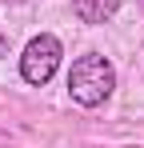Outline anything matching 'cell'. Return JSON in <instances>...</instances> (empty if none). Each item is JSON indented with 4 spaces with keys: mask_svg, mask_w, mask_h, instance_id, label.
<instances>
[{
    "mask_svg": "<svg viewBox=\"0 0 144 148\" xmlns=\"http://www.w3.org/2000/svg\"><path fill=\"white\" fill-rule=\"evenodd\" d=\"M112 88H116V68H112L100 52H88V56L72 60V68H68V92H72L76 104L96 108V104H104V100L112 96Z\"/></svg>",
    "mask_w": 144,
    "mask_h": 148,
    "instance_id": "1",
    "label": "cell"
},
{
    "mask_svg": "<svg viewBox=\"0 0 144 148\" xmlns=\"http://www.w3.org/2000/svg\"><path fill=\"white\" fill-rule=\"evenodd\" d=\"M60 56H64L60 40L48 36V32H40V36H32V40L24 44L20 76L28 80V84H48V80L56 76V68H60Z\"/></svg>",
    "mask_w": 144,
    "mask_h": 148,
    "instance_id": "2",
    "label": "cell"
},
{
    "mask_svg": "<svg viewBox=\"0 0 144 148\" xmlns=\"http://www.w3.org/2000/svg\"><path fill=\"white\" fill-rule=\"evenodd\" d=\"M72 8H76V16L84 24H104V20L116 16L120 0H72Z\"/></svg>",
    "mask_w": 144,
    "mask_h": 148,
    "instance_id": "3",
    "label": "cell"
},
{
    "mask_svg": "<svg viewBox=\"0 0 144 148\" xmlns=\"http://www.w3.org/2000/svg\"><path fill=\"white\" fill-rule=\"evenodd\" d=\"M0 52H4V40H0Z\"/></svg>",
    "mask_w": 144,
    "mask_h": 148,
    "instance_id": "4",
    "label": "cell"
},
{
    "mask_svg": "<svg viewBox=\"0 0 144 148\" xmlns=\"http://www.w3.org/2000/svg\"><path fill=\"white\" fill-rule=\"evenodd\" d=\"M12 4H20V0H12Z\"/></svg>",
    "mask_w": 144,
    "mask_h": 148,
    "instance_id": "5",
    "label": "cell"
}]
</instances>
